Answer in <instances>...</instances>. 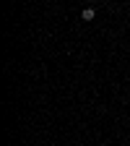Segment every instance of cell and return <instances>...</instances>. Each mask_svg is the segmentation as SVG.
I'll return each instance as SVG.
<instances>
[{
	"label": "cell",
	"instance_id": "6da1fadb",
	"mask_svg": "<svg viewBox=\"0 0 130 146\" xmlns=\"http://www.w3.org/2000/svg\"><path fill=\"white\" fill-rule=\"evenodd\" d=\"M94 16H96V11H94V8H86V11L81 13V18H83V21H94Z\"/></svg>",
	"mask_w": 130,
	"mask_h": 146
}]
</instances>
